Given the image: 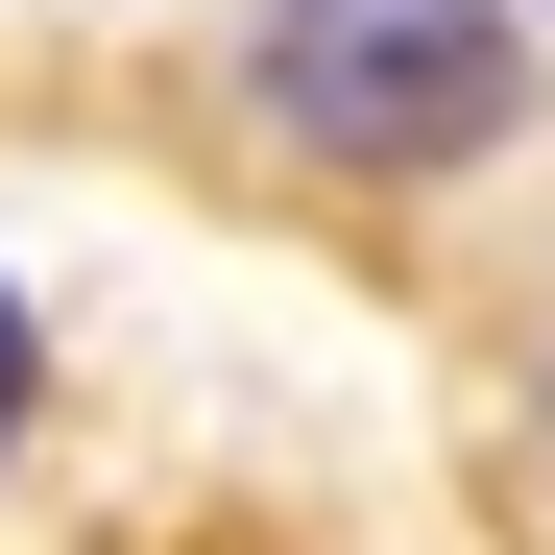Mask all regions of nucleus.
<instances>
[{
	"mask_svg": "<svg viewBox=\"0 0 555 555\" xmlns=\"http://www.w3.org/2000/svg\"><path fill=\"white\" fill-rule=\"evenodd\" d=\"M266 98L338 169H459V145H507L531 49H507V0H266Z\"/></svg>",
	"mask_w": 555,
	"mask_h": 555,
	"instance_id": "f257e3e1",
	"label": "nucleus"
},
{
	"mask_svg": "<svg viewBox=\"0 0 555 555\" xmlns=\"http://www.w3.org/2000/svg\"><path fill=\"white\" fill-rule=\"evenodd\" d=\"M0 435H25V291H0Z\"/></svg>",
	"mask_w": 555,
	"mask_h": 555,
	"instance_id": "f03ea898",
	"label": "nucleus"
}]
</instances>
